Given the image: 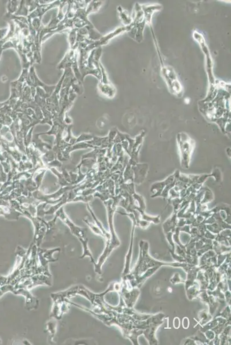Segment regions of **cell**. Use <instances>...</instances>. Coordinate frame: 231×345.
Returning a JSON list of instances; mask_svg holds the SVG:
<instances>
[{
	"label": "cell",
	"mask_w": 231,
	"mask_h": 345,
	"mask_svg": "<svg viewBox=\"0 0 231 345\" xmlns=\"http://www.w3.org/2000/svg\"><path fill=\"white\" fill-rule=\"evenodd\" d=\"M140 255H139V260L136 265L135 267L130 273V274L124 277L122 280H128L132 281L139 278L149 269L159 267L161 268L163 266H173L175 268H181L183 270L188 269L189 264L185 262H164L156 260L152 258L148 254L149 245L148 242L144 241H141L140 242Z\"/></svg>",
	"instance_id": "1"
},
{
	"label": "cell",
	"mask_w": 231,
	"mask_h": 345,
	"mask_svg": "<svg viewBox=\"0 0 231 345\" xmlns=\"http://www.w3.org/2000/svg\"><path fill=\"white\" fill-rule=\"evenodd\" d=\"M56 213L57 218H59L60 220L69 227L71 233H72L74 236H76L78 238V240L80 241L81 244H82L84 252L80 258L83 259L88 257L90 259L91 262L92 263L94 266L96 265V261H95L92 254L91 253L89 247H88L87 229L86 228L80 227L73 223V221L68 217L63 207H60Z\"/></svg>",
	"instance_id": "2"
},
{
	"label": "cell",
	"mask_w": 231,
	"mask_h": 345,
	"mask_svg": "<svg viewBox=\"0 0 231 345\" xmlns=\"http://www.w3.org/2000/svg\"><path fill=\"white\" fill-rule=\"evenodd\" d=\"M78 291V285L71 287L66 291L52 293L51 295L53 301V306L50 317L56 320L62 318L64 314L69 310L70 300L76 296Z\"/></svg>",
	"instance_id": "3"
},
{
	"label": "cell",
	"mask_w": 231,
	"mask_h": 345,
	"mask_svg": "<svg viewBox=\"0 0 231 345\" xmlns=\"http://www.w3.org/2000/svg\"><path fill=\"white\" fill-rule=\"evenodd\" d=\"M52 276L45 275H35L21 280L17 284V287H21L30 290L38 285H52Z\"/></svg>",
	"instance_id": "4"
},
{
	"label": "cell",
	"mask_w": 231,
	"mask_h": 345,
	"mask_svg": "<svg viewBox=\"0 0 231 345\" xmlns=\"http://www.w3.org/2000/svg\"><path fill=\"white\" fill-rule=\"evenodd\" d=\"M87 210L89 211L91 215H92L94 221L93 222H91L87 218H84L83 220L86 222L88 226L89 227L91 230L92 231L94 234L100 235V236L105 238V240H106V246H105V247H107V246L110 245L111 241V235L110 233L105 230L103 224L101 223V222L98 220V219L95 216L89 204H87Z\"/></svg>",
	"instance_id": "5"
},
{
	"label": "cell",
	"mask_w": 231,
	"mask_h": 345,
	"mask_svg": "<svg viewBox=\"0 0 231 345\" xmlns=\"http://www.w3.org/2000/svg\"><path fill=\"white\" fill-rule=\"evenodd\" d=\"M26 83L30 87L36 88L37 87L41 88L46 93L50 95L53 94V92L55 90L56 85L49 86L43 83L42 81H40L38 77H37L35 67L32 65L30 67L29 71L28 77L26 81Z\"/></svg>",
	"instance_id": "6"
},
{
	"label": "cell",
	"mask_w": 231,
	"mask_h": 345,
	"mask_svg": "<svg viewBox=\"0 0 231 345\" xmlns=\"http://www.w3.org/2000/svg\"><path fill=\"white\" fill-rule=\"evenodd\" d=\"M61 1H54L51 3H40L39 1L38 5L37 8L30 13V14L27 17L28 19L29 23L31 22V20L35 18L42 19V17L45 15V13L50 11V10L55 8H59Z\"/></svg>",
	"instance_id": "7"
},
{
	"label": "cell",
	"mask_w": 231,
	"mask_h": 345,
	"mask_svg": "<svg viewBox=\"0 0 231 345\" xmlns=\"http://www.w3.org/2000/svg\"><path fill=\"white\" fill-rule=\"evenodd\" d=\"M12 293L15 295H22L25 297L26 310L31 311L38 308L39 300L30 293L29 290L15 286Z\"/></svg>",
	"instance_id": "8"
},
{
	"label": "cell",
	"mask_w": 231,
	"mask_h": 345,
	"mask_svg": "<svg viewBox=\"0 0 231 345\" xmlns=\"http://www.w3.org/2000/svg\"><path fill=\"white\" fill-rule=\"evenodd\" d=\"M79 53L77 49H70L67 51L65 56L61 62L57 66V68L60 70H64L67 68H71L74 61L78 60Z\"/></svg>",
	"instance_id": "9"
},
{
	"label": "cell",
	"mask_w": 231,
	"mask_h": 345,
	"mask_svg": "<svg viewBox=\"0 0 231 345\" xmlns=\"http://www.w3.org/2000/svg\"><path fill=\"white\" fill-rule=\"evenodd\" d=\"M134 220V226L133 229H132V234H131V240L130 249H129L128 253L126 255V258H125V263L124 269V271L122 273L121 278L123 279L124 277L130 274V264L131 262V258L132 255V248H133V242H134V230L136 225V221L134 217L131 218Z\"/></svg>",
	"instance_id": "10"
},
{
	"label": "cell",
	"mask_w": 231,
	"mask_h": 345,
	"mask_svg": "<svg viewBox=\"0 0 231 345\" xmlns=\"http://www.w3.org/2000/svg\"><path fill=\"white\" fill-rule=\"evenodd\" d=\"M98 88L102 94L108 98H113L116 94V89L111 83L104 84L99 81Z\"/></svg>",
	"instance_id": "11"
},
{
	"label": "cell",
	"mask_w": 231,
	"mask_h": 345,
	"mask_svg": "<svg viewBox=\"0 0 231 345\" xmlns=\"http://www.w3.org/2000/svg\"><path fill=\"white\" fill-rule=\"evenodd\" d=\"M143 11L144 12L145 22L147 23H151V16L156 11H159L162 8V6L158 5L142 6Z\"/></svg>",
	"instance_id": "12"
},
{
	"label": "cell",
	"mask_w": 231,
	"mask_h": 345,
	"mask_svg": "<svg viewBox=\"0 0 231 345\" xmlns=\"http://www.w3.org/2000/svg\"><path fill=\"white\" fill-rule=\"evenodd\" d=\"M117 11L118 14H119V18L121 22L125 26V27L130 26L132 24V20L131 17L129 16L127 11H125L120 6H118Z\"/></svg>",
	"instance_id": "13"
},
{
	"label": "cell",
	"mask_w": 231,
	"mask_h": 345,
	"mask_svg": "<svg viewBox=\"0 0 231 345\" xmlns=\"http://www.w3.org/2000/svg\"><path fill=\"white\" fill-rule=\"evenodd\" d=\"M103 4V1H90L87 8V15H89L91 13L97 12Z\"/></svg>",
	"instance_id": "14"
},
{
	"label": "cell",
	"mask_w": 231,
	"mask_h": 345,
	"mask_svg": "<svg viewBox=\"0 0 231 345\" xmlns=\"http://www.w3.org/2000/svg\"><path fill=\"white\" fill-rule=\"evenodd\" d=\"M29 14V8L26 5V1H20L19 7L14 15L17 16H22L27 18Z\"/></svg>",
	"instance_id": "15"
},
{
	"label": "cell",
	"mask_w": 231,
	"mask_h": 345,
	"mask_svg": "<svg viewBox=\"0 0 231 345\" xmlns=\"http://www.w3.org/2000/svg\"><path fill=\"white\" fill-rule=\"evenodd\" d=\"M20 1H9L7 4V14L15 15L19 7Z\"/></svg>",
	"instance_id": "16"
},
{
	"label": "cell",
	"mask_w": 231,
	"mask_h": 345,
	"mask_svg": "<svg viewBox=\"0 0 231 345\" xmlns=\"http://www.w3.org/2000/svg\"><path fill=\"white\" fill-rule=\"evenodd\" d=\"M55 320L56 319H53L47 323V330L49 331L50 339L52 340L54 339L57 329V322Z\"/></svg>",
	"instance_id": "17"
},
{
	"label": "cell",
	"mask_w": 231,
	"mask_h": 345,
	"mask_svg": "<svg viewBox=\"0 0 231 345\" xmlns=\"http://www.w3.org/2000/svg\"><path fill=\"white\" fill-rule=\"evenodd\" d=\"M77 29H73L69 31V42L70 44V49H73L76 46L77 42Z\"/></svg>",
	"instance_id": "18"
},
{
	"label": "cell",
	"mask_w": 231,
	"mask_h": 345,
	"mask_svg": "<svg viewBox=\"0 0 231 345\" xmlns=\"http://www.w3.org/2000/svg\"><path fill=\"white\" fill-rule=\"evenodd\" d=\"M7 179V174L5 172L4 168H3L1 163H0V188L2 186V183H5Z\"/></svg>",
	"instance_id": "19"
},
{
	"label": "cell",
	"mask_w": 231,
	"mask_h": 345,
	"mask_svg": "<svg viewBox=\"0 0 231 345\" xmlns=\"http://www.w3.org/2000/svg\"><path fill=\"white\" fill-rule=\"evenodd\" d=\"M173 278H172L171 280V282L173 284H175V283L180 282H185V281H183L181 278H180V275H179L178 273H175V275L173 276Z\"/></svg>",
	"instance_id": "20"
},
{
	"label": "cell",
	"mask_w": 231,
	"mask_h": 345,
	"mask_svg": "<svg viewBox=\"0 0 231 345\" xmlns=\"http://www.w3.org/2000/svg\"><path fill=\"white\" fill-rule=\"evenodd\" d=\"M4 44V42H3L2 40H0V60H1L3 51H4V49H2V46Z\"/></svg>",
	"instance_id": "21"
}]
</instances>
